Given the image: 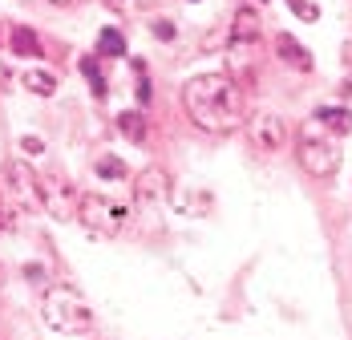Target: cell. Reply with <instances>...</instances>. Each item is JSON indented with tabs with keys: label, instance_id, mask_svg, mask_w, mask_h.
<instances>
[{
	"label": "cell",
	"instance_id": "52a82bcc",
	"mask_svg": "<svg viewBox=\"0 0 352 340\" xmlns=\"http://www.w3.org/2000/svg\"><path fill=\"white\" fill-rule=\"evenodd\" d=\"M4 178H8V191L21 199V206H29V211L41 206V195H36V170L33 167H25V162L16 158V162L4 167Z\"/></svg>",
	"mask_w": 352,
	"mask_h": 340
},
{
	"label": "cell",
	"instance_id": "30bf717a",
	"mask_svg": "<svg viewBox=\"0 0 352 340\" xmlns=\"http://www.w3.org/2000/svg\"><path fill=\"white\" fill-rule=\"evenodd\" d=\"M316 118H320V122H324V126H328L336 138H349V134H352V109H344V105H332V109L324 105V109H316Z\"/></svg>",
	"mask_w": 352,
	"mask_h": 340
},
{
	"label": "cell",
	"instance_id": "7a4b0ae2",
	"mask_svg": "<svg viewBox=\"0 0 352 340\" xmlns=\"http://www.w3.org/2000/svg\"><path fill=\"white\" fill-rule=\"evenodd\" d=\"M296 158L312 178H332L340 170V162H344V150H340L336 134L320 118H308L300 126V134H296Z\"/></svg>",
	"mask_w": 352,
	"mask_h": 340
},
{
	"label": "cell",
	"instance_id": "ba28073f",
	"mask_svg": "<svg viewBox=\"0 0 352 340\" xmlns=\"http://www.w3.org/2000/svg\"><path fill=\"white\" fill-rule=\"evenodd\" d=\"M166 191H170V178L162 170H142L134 178V195L138 199H166Z\"/></svg>",
	"mask_w": 352,
	"mask_h": 340
},
{
	"label": "cell",
	"instance_id": "8fae6325",
	"mask_svg": "<svg viewBox=\"0 0 352 340\" xmlns=\"http://www.w3.org/2000/svg\"><path fill=\"white\" fill-rule=\"evenodd\" d=\"M8 45H12L16 57H41V36H36L33 29H25V25H16V29L8 33Z\"/></svg>",
	"mask_w": 352,
	"mask_h": 340
},
{
	"label": "cell",
	"instance_id": "ac0fdd59",
	"mask_svg": "<svg viewBox=\"0 0 352 340\" xmlns=\"http://www.w3.org/2000/svg\"><path fill=\"white\" fill-rule=\"evenodd\" d=\"M16 227V211L12 206H0V231H12Z\"/></svg>",
	"mask_w": 352,
	"mask_h": 340
},
{
	"label": "cell",
	"instance_id": "277c9868",
	"mask_svg": "<svg viewBox=\"0 0 352 340\" xmlns=\"http://www.w3.org/2000/svg\"><path fill=\"white\" fill-rule=\"evenodd\" d=\"M77 219L94 231V235H118L130 223V206L113 203L106 195H81L77 199Z\"/></svg>",
	"mask_w": 352,
	"mask_h": 340
},
{
	"label": "cell",
	"instance_id": "3957f363",
	"mask_svg": "<svg viewBox=\"0 0 352 340\" xmlns=\"http://www.w3.org/2000/svg\"><path fill=\"white\" fill-rule=\"evenodd\" d=\"M41 312H45V324L53 332H65V337H81V332L94 328V308L85 304V296L69 284H53L41 300Z\"/></svg>",
	"mask_w": 352,
	"mask_h": 340
},
{
	"label": "cell",
	"instance_id": "2e32d148",
	"mask_svg": "<svg viewBox=\"0 0 352 340\" xmlns=\"http://www.w3.org/2000/svg\"><path fill=\"white\" fill-rule=\"evenodd\" d=\"M94 170H98L102 178H126V167H122L118 158H109V154H102V158L94 162Z\"/></svg>",
	"mask_w": 352,
	"mask_h": 340
},
{
	"label": "cell",
	"instance_id": "4fadbf2b",
	"mask_svg": "<svg viewBox=\"0 0 352 340\" xmlns=\"http://www.w3.org/2000/svg\"><path fill=\"white\" fill-rule=\"evenodd\" d=\"M25 85L33 89L36 98H53L57 94V77L53 73H25Z\"/></svg>",
	"mask_w": 352,
	"mask_h": 340
},
{
	"label": "cell",
	"instance_id": "9a60e30c",
	"mask_svg": "<svg viewBox=\"0 0 352 340\" xmlns=\"http://www.w3.org/2000/svg\"><path fill=\"white\" fill-rule=\"evenodd\" d=\"M98 49H102L106 57H122V53H126V36L118 33V29H102V33H98Z\"/></svg>",
	"mask_w": 352,
	"mask_h": 340
},
{
	"label": "cell",
	"instance_id": "7c38bea8",
	"mask_svg": "<svg viewBox=\"0 0 352 340\" xmlns=\"http://www.w3.org/2000/svg\"><path fill=\"white\" fill-rule=\"evenodd\" d=\"M255 36H259V21H255L251 8H243V12L235 17V25H231V45L239 49V45H251Z\"/></svg>",
	"mask_w": 352,
	"mask_h": 340
},
{
	"label": "cell",
	"instance_id": "9c48e42d",
	"mask_svg": "<svg viewBox=\"0 0 352 340\" xmlns=\"http://www.w3.org/2000/svg\"><path fill=\"white\" fill-rule=\"evenodd\" d=\"M276 49H280L283 61H287V65H296L300 73H308V69H312V57H308V49H304V45H300V41H296L292 33H280V36H276Z\"/></svg>",
	"mask_w": 352,
	"mask_h": 340
},
{
	"label": "cell",
	"instance_id": "7402d4cb",
	"mask_svg": "<svg viewBox=\"0 0 352 340\" xmlns=\"http://www.w3.org/2000/svg\"><path fill=\"white\" fill-rule=\"evenodd\" d=\"M263 4H267V0H263Z\"/></svg>",
	"mask_w": 352,
	"mask_h": 340
},
{
	"label": "cell",
	"instance_id": "5b68a950",
	"mask_svg": "<svg viewBox=\"0 0 352 340\" xmlns=\"http://www.w3.org/2000/svg\"><path fill=\"white\" fill-rule=\"evenodd\" d=\"M243 130H247V142L255 146V150H263V154H276L287 146V126H283L280 114H272V109H259V114H247L243 118Z\"/></svg>",
	"mask_w": 352,
	"mask_h": 340
},
{
	"label": "cell",
	"instance_id": "d6986e66",
	"mask_svg": "<svg viewBox=\"0 0 352 340\" xmlns=\"http://www.w3.org/2000/svg\"><path fill=\"white\" fill-rule=\"evenodd\" d=\"M292 8H300L308 21H316V17H320V8H316V4H308V0H292Z\"/></svg>",
	"mask_w": 352,
	"mask_h": 340
},
{
	"label": "cell",
	"instance_id": "5bb4252c",
	"mask_svg": "<svg viewBox=\"0 0 352 340\" xmlns=\"http://www.w3.org/2000/svg\"><path fill=\"white\" fill-rule=\"evenodd\" d=\"M118 130H122L126 138H134V142H142V138H146V118H142L138 109H130V114L118 118Z\"/></svg>",
	"mask_w": 352,
	"mask_h": 340
},
{
	"label": "cell",
	"instance_id": "44dd1931",
	"mask_svg": "<svg viewBox=\"0 0 352 340\" xmlns=\"http://www.w3.org/2000/svg\"><path fill=\"white\" fill-rule=\"evenodd\" d=\"M49 4H69V0H49Z\"/></svg>",
	"mask_w": 352,
	"mask_h": 340
},
{
	"label": "cell",
	"instance_id": "ffe728a7",
	"mask_svg": "<svg viewBox=\"0 0 352 340\" xmlns=\"http://www.w3.org/2000/svg\"><path fill=\"white\" fill-rule=\"evenodd\" d=\"M21 146H25V150H29V154H41V150H45V146H41V138H25V142H21Z\"/></svg>",
	"mask_w": 352,
	"mask_h": 340
},
{
	"label": "cell",
	"instance_id": "e0dca14e",
	"mask_svg": "<svg viewBox=\"0 0 352 340\" xmlns=\"http://www.w3.org/2000/svg\"><path fill=\"white\" fill-rule=\"evenodd\" d=\"M81 73L94 81V94H98V98H106V77L98 73V61H94V57H85V61H81Z\"/></svg>",
	"mask_w": 352,
	"mask_h": 340
},
{
	"label": "cell",
	"instance_id": "6da1fadb",
	"mask_svg": "<svg viewBox=\"0 0 352 340\" xmlns=\"http://www.w3.org/2000/svg\"><path fill=\"white\" fill-rule=\"evenodd\" d=\"M182 109L207 134H231V130L243 126V118H247L243 89L227 73H199V77H190L182 85Z\"/></svg>",
	"mask_w": 352,
	"mask_h": 340
},
{
	"label": "cell",
	"instance_id": "8992f818",
	"mask_svg": "<svg viewBox=\"0 0 352 340\" xmlns=\"http://www.w3.org/2000/svg\"><path fill=\"white\" fill-rule=\"evenodd\" d=\"M36 195H41V206L53 219H77V195H73L69 182H61V178H36Z\"/></svg>",
	"mask_w": 352,
	"mask_h": 340
}]
</instances>
